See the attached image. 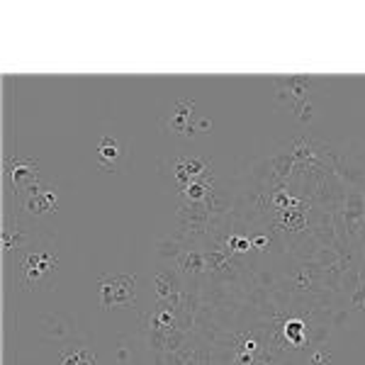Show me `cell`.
<instances>
[{"label": "cell", "instance_id": "6da1fadb", "mask_svg": "<svg viewBox=\"0 0 365 365\" xmlns=\"http://www.w3.org/2000/svg\"><path fill=\"white\" fill-rule=\"evenodd\" d=\"M58 266V253L54 251H42V249H29L25 256L17 263V280H20L22 290H34L42 282L49 280V275L54 273Z\"/></svg>", "mask_w": 365, "mask_h": 365}, {"label": "cell", "instance_id": "7a4b0ae2", "mask_svg": "<svg viewBox=\"0 0 365 365\" xmlns=\"http://www.w3.org/2000/svg\"><path fill=\"white\" fill-rule=\"evenodd\" d=\"M134 275L125 273H115V275H105L100 278V302L105 309L113 307H134L137 304V290H134Z\"/></svg>", "mask_w": 365, "mask_h": 365}, {"label": "cell", "instance_id": "3957f363", "mask_svg": "<svg viewBox=\"0 0 365 365\" xmlns=\"http://www.w3.org/2000/svg\"><path fill=\"white\" fill-rule=\"evenodd\" d=\"M125 158H127V146H125V141H122L120 137H103L98 141V146H96V161H98V166L100 168H105V170H120V166L125 163Z\"/></svg>", "mask_w": 365, "mask_h": 365}, {"label": "cell", "instance_id": "277c9868", "mask_svg": "<svg viewBox=\"0 0 365 365\" xmlns=\"http://www.w3.org/2000/svg\"><path fill=\"white\" fill-rule=\"evenodd\" d=\"M25 207L32 212V215L56 212V195H54V190H49V187H39L37 182H34V185L29 187V197H27Z\"/></svg>", "mask_w": 365, "mask_h": 365}, {"label": "cell", "instance_id": "5b68a950", "mask_svg": "<svg viewBox=\"0 0 365 365\" xmlns=\"http://www.w3.org/2000/svg\"><path fill=\"white\" fill-rule=\"evenodd\" d=\"M195 108L192 100H180L175 105V110L170 113V122H163L168 132H175V134H190V120H192V113L190 110Z\"/></svg>", "mask_w": 365, "mask_h": 365}, {"label": "cell", "instance_id": "8992f818", "mask_svg": "<svg viewBox=\"0 0 365 365\" xmlns=\"http://www.w3.org/2000/svg\"><path fill=\"white\" fill-rule=\"evenodd\" d=\"M10 175H13V180H15V185L17 187H22L27 182L29 187L34 185V180H37V163L34 161H17L13 163V170H10Z\"/></svg>", "mask_w": 365, "mask_h": 365}, {"label": "cell", "instance_id": "52a82bcc", "mask_svg": "<svg viewBox=\"0 0 365 365\" xmlns=\"http://www.w3.org/2000/svg\"><path fill=\"white\" fill-rule=\"evenodd\" d=\"M63 365H96V356L86 349H76L63 358Z\"/></svg>", "mask_w": 365, "mask_h": 365}]
</instances>
